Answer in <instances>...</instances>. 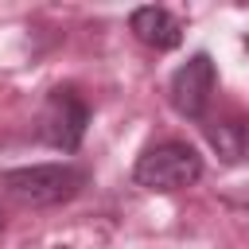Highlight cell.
I'll return each mask as SVG.
<instances>
[{
    "mask_svg": "<svg viewBox=\"0 0 249 249\" xmlns=\"http://www.w3.org/2000/svg\"><path fill=\"white\" fill-rule=\"evenodd\" d=\"M89 183V171L74 160H54V163H27V167H8L0 171V191L16 206L31 210H51L70 198H78Z\"/></svg>",
    "mask_w": 249,
    "mask_h": 249,
    "instance_id": "obj_1",
    "label": "cell"
},
{
    "mask_svg": "<svg viewBox=\"0 0 249 249\" xmlns=\"http://www.w3.org/2000/svg\"><path fill=\"white\" fill-rule=\"evenodd\" d=\"M198 179H202V156H198L195 144H187L179 136L148 144L132 163V183L144 187V191H156V195L187 191Z\"/></svg>",
    "mask_w": 249,
    "mask_h": 249,
    "instance_id": "obj_2",
    "label": "cell"
},
{
    "mask_svg": "<svg viewBox=\"0 0 249 249\" xmlns=\"http://www.w3.org/2000/svg\"><path fill=\"white\" fill-rule=\"evenodd\" d=\"M86 128H89V101L74 86H54L43 97V109L35 121V140L62 156H74L86 140Z\"/></svg>",
    "mask_w": 249,
    "mask_h": 249,
    "instance_id": "obj_3",
    "label": "cell"
},
{
    "mask_svg": "<svg viewBox=\"0 0 249 249\" xmlns=\"http://www.w3.org/2000/svg\"><path fill=\"white\" fill-rule=\"evenodd\" d=\"M218 89V66L206 51H195L187 62H179L167 78V101L187 121H206V109Z\"/></svg>",
    "mask_w": 249,
    "mask_h": 249,
    "instance_id": "obj_4",
    "label": "cell"
},
{
    "mask_svg": "<svg viewBox=\"0 0 249 249\" xmlns=\"http://www.w3.org/2000/svg\"><path fill=\"white\" fill-rule=\"evenodd\" d=\"M128 31L144 43V47H152V51H175L179 43H183V23L167 12V8H160V4H140V8H132V16H128Z\"/></svg>",
    "mask_w": 249,
    "mask_h": 249,
    "instance_id": "obj_5",
    "label": "cell"
},
{
    "mask_svg": "<svg viewBox=\"0 0 249 249\" xmlns=\"http://www.w3.org/2000/svg\"><path fill=\"white\" fill-rule=\"evenodd\" d=\"M198 124L222 163H249V117L226 113V117H206Z\"/></svg>",
    "mask_w": 249,
    "mask_h": 249,
    "instance_id": "obj_6",
    "label": "cell"
},
{
    "mask_svg": "<svg viewBox=\"0 0 249 249\" xmlns=\"http://www.w3.org/2000/svg\"><path fill=\"white\" fill-rule=\"evenodd\" d=\"M0 230H4V206H0Z\"/></svg>",
    "mask_w": 249,
    "mask_h": 249,
    "instance_id": "obj_7",
    "label": "cell"
}]
</instances>
